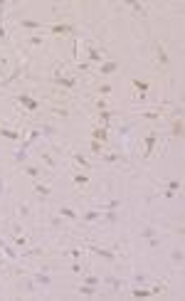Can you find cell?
I'll return each instance as SVG.
<instances>
[{
	"mask_svg": "<svg viewBox=\"0 0 185 301\" xmlns=\"http://www.w3.org/2000/svg\"><path fill=\"white\" fill-rule=\"evenodd\" d=\"M96 254H101V257H106V259H114V254L111 252H106V249H94Z\"/></svg>",
	"mask_w": 185,
	"mask_h": 301,
	"instance_id": "3957f363",
	"label": "cell"
},
{
	"mask_svg": "<svg viewBox=\"0 0 185 301\" xmlns=\"http://www.w3.org/2000/svg\"><path fill=\"white\" fill-rule=\"evenodd\" d=\"M94 138H106V131H104V128H99V131H94Z\"/></svg>",
	"mask_w": 185,
	"mask_h": 301,
	"instance_id": "52a82bcc",
	"label": "cell"
},
{
	"mask_svg": "<svg viewBox=\"0 0 185 301\" xmlns=\"http://www.w3.org/2000/svg\"><path fill=\"white\" fill-rule=\"evenodd\" d=\"M175 133H178V136L183 133V121H178V123H175Z\"/></svg>",
	"mask_w": 185,
	"mask_h": 301,
	"instance_id": "9c48e42d",
	"label": "cell"
},
{
	"mask_svg": "<svg viewBox=\"0 0 185 301\" xmlns=\"http://www.w3.org/2000/svg\"><path fill=\"white\" fill-rule=\"evenodd\" d=\"M62 215H67V217H74V210H69V207H62Z\"/></svg>",
	"mask_w": 185,
	"mask_h": 301,
	"instance_id": "ba28073f",
	"label": "cell"
},
{
	"mask_svg": "<svg viewBox=\"0 0 185 301\" xmlns=\"http://www.w3.org/2000/svg\"><path fill=\"white\" fill-rule=\"evenodd\" d=\"M20 104H25V106H27V109H37V101L27 99V96H20Z\"/></svg>",
	"mask_w": 185,
	"mask_h": 301,
	"instance_id": "6da1fadb",
	"label": "cell"
},
{
	"mask_svg": "<svg viewBox=\"0 0 185 301\" xmlns=\"http://www.w3.org/2000/svg\"><path fill=\"white\" fill-rule=\"evenodd\" d=\"M57 82H59V84H64V86H72V84H74L72 79H62V77H57Z\"/></svg>",
	"mask_w": 185,
	"mask_h": 301,
	"instance_id": "8992f818",
	"label": "cell"
},
{
	"mask_svg": "<svg viewBox=\"0 0 185 301\" xmlns=\"http://www.w3.org/2000/svg\"><path fill=\"white\" fill-rule=\"evenodd\" d=\"M79 291H81V294H86V296H89V294H94V289H91V284H89V286H81V289H79Z\"/></svg>",
	"mask_w": 185,
	"mask_h": 301,
	"instance_id": "277c9868",
	"label": "cell"
},
{
	"mask_svg": "<svg viewBox=\"0 0 185 301\" xmlns=\"http://www.w3.org/2000/svg\"><path fill=\"white\" fill-rule=\"evenodd\" d=\"M0 133H3V136H8V138H17V133H15V131H5V128H3Z\"/></svg>",
	"mask_w": 185,
	"mask_h": 301,
	"instance_id": "5b68a950",
	"label": "cell"
},
{
	"mask_svg": "<svg viewBox=\"0 0 185 301\" xmlns=\"http://www.w3.org/2000/svg\"><path fill=\"white\" fill-rule=\"evenodd\" d=\"M114 69H116V62H109V64H104V67H101V74H111Z\"/></svg>",
	"mask_w": 185,
	"mask_h": 301,
	"instance_id": "7a4b0ae2",
	"label": "cell"
}]
</instances>
